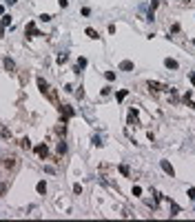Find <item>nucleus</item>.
Here are the masks:
<instances>
[{
	"label": "nucleus",
	"mask_w": 195,
	"mask_h": 222,
	"mask_svg": "<svg viewBox=\"0 0 195 222\" xmlns=\"http://www.w3.org/2000/svg\"><path fill=\"white\" fill-rule=\"evenodd\" d=\"M7 2H9V5H16V2H18V0H7Z\"/></svg>",
	"instance_id": "c756f323"
},
{
	"label": "nucleus",
	"mask_w": 195,
	"mask_h": 222,
	"mask_svg": "<svg viewBox=\"0 0 195 222\" xmlns=\"http://www.w3.org/2000/svg\"><path fill=\"white\" fill-rule=\"evenodd\" d=\"M104 78L111 82V80H116V73H113V71H104Z\"/></svg>",
	"instance_id": "412c9836"
},
{
	"label": "nucleus",
	"mask_w": 195,
	"mask_h": 222,
	"mask_svg": "<svg viewBox=\"0 0 195 222\" xmlns=\"http://www.w3.org/2000/svg\"><path fill=\"white\" fill-rule=\"evenodd\" d=\"M120 69H122V71H133V62H131V60L120 62Z\"/></svg>",
	"instance_id": "423d86ee"
},
{
	"label": "nucleus",
	"mask_w": 195,
	"mask_h": 222,
	"mask_svg": "<svg viewBox=\"0 0 195 222\" xmlns=\"http://www.w3.org/2000/svg\"><path fill=\"white\" fill-rule=\"evenodd\" d=\"M188 198H193V200H195V189H188Z\"/></svg>",
	"instance_id": "cd10ccee"
},
{
	"label": "nucleus",
	"mask_w": 195,
	"mask_h": 222,
	"mask_svg": "<svg viewBox=\"0 0 195 222\" xmlns=\"http://www.w3.org/2000/svg\"><path fill=\"white\" fill-rule=\"evenodd\" d=\"M129 124H137V109H131V113H129Z\"/></svg>",
	"instance_id": "1a4fd4ad"
},
{
	"label": "nucleus",
	"mask_w": 195,
	"mask_h": 222,
	"mask_svg": "<svg viewBox=\"0 0 195 222\" xmlns=\"http://www.w3.org/2000/svg\"><path fill=\"white\" fill-rule=\"evenodd\" d=\"M84 67H87V58H78V67H76V71L84 69Z\"/></svg>",
	"instance_id": "f3484780"
},
{
	"label": "nucleus",
	"mask_w": 195,
	"mask_h": 222,
	"mask_svg": "<svg viewBox=\"0 0 195 222\" xmlns=\"http://www.w3.org/2000/svg\"><path fill=\"white\" fill-rule=\"evenodd\" d=\"M0 135H2V138H9L11 131H9V129H4V127H0Z\"/></svg>",
	"instance_id": "4be33fe9"
},
{
	"label": "nucleus",
	"mask_w": 195,
	"mask_h": 222,
	"mask_svg": "<svg viewBox=\"0 0 195 222\" xmlns=\"http://www.w3.org/2000/svg\"><path fill=\"white\" fill-rule=\"evenodd\" d=\"M164 65H166V69H177V62H175V60H171V58H166V60H164Z\"/></svg>",
	"instance_id": "2eb2a0df"
},
{
	"label": "nucleus",
	"mask_w": 195,
	"mask_h": 222,
	"mask_svg": "<svg viewBox=\"0 0 195 222\" xmlns=\"http://www.w3.org/2000/svg\"><path fill=\"white\" fill-rule=\"evenodd\" d=\"M67 60H69V56H67V53H60V56H58V65H64Z\"/></svg>",
	"instance_id": "aec40b11"
},
{
	"label": "nucleus",
	"mask_w": 195,
	"mask_h": 222,
	"mask_svg": "<svg viewBox=\"0 0 195 222\" xmlns=\"http://www.w3.org/2000/svg\"><path fill=\"white\" fill-rule=\"evenodd\" d=\"M64 153H67V144H64V142H58V156H64Z\"/></svg>",
	"instance_id": "dca6fc26"
},
{
	"label": "nucleus",
	"mask_w": 195,
	"mask_h": 222,
	"mask_svg": "<svg viewBox=\"0 0 195 222\" xmlns=\"http://www.w3.org/2000/svg\"><path fill=\"white\" fill-rule=\"evenodd\" d=\"M76 96H78V98H80V100H82V98H84V91H82V87H80V89L76 91Z\"/></svg>",
	"instance_id": "b1692460"
},
{
	"label": "nucleus",
	"mask_w": 195,
	"mask_h": 222,
	"mask_svg": "<svg viewBox=\"0 0 195 222\" xmlns=\"http://www.w3.org/2000/svg\"><path fill=\"white\" fill-rule=\"evenodd\" d=\"M36 191L38 193H47V184H44V180H40L38 184H36Z\"/></svg>",
	"instance_id": "ddd939ff"
},
{
	"label": "nucleus",
	"mask_w": 195,
	"mask_h": 222,
	"mask_svg": "<svg viewBox=\"0 0 195 222\" xmlns=\"http://www.w3.org/2000/svg\"><path fill=\"white\" fill-rule=\"evenodd\" d=\"M58 5H60V7H62V9H64V7H67V5H69V2H67V0H58Z\"/></svg>",
	"instance_id": "bb28decb"
},
{
	"label": "nucleus",
	"mask_w": 195,
	"mask_h": 222,
	"mask_svg": "<svg viewBox=\"0 0 195 222\" xmlns=\"http://www.w3.org/2000/svg\"><path fill=\"white\" fill-rule=\"evenodd\" d=\"M4 193H7V187H4V184H0V196H4Z\"/></svg>",
	"instance_id": "a878e982"
},
{
	"label": "nucleus",
	"mask_w": 195,
	"mask_h": 222,
	"mask_svg": "<svg viewBox=\"0 0 195 222\" xmlns=\"http://www.w3.org/2000/svg\"><path fill=\"white\" fill-rule=\"evenodd\" d=\"M127 98V89H122V91H118V100H124Z\"/></svg>",
	"instance_id": "5701e85b"
},
{
	"label": "nucleus",
	"mask_w": 195,
	"mask_h": 222,
	"mask_svg": "<svg viewBox=\"0 0 195 222\" xmlns=\"http://www.w3.org/2000/svg\"><path fill=\"white\" fill-rule=\"evenodd\" d=\"M193 44H195V40H193Z\"/></svg>",
	"instance_id": "7c9ffc66"
},
{
	"label": "nucleus",
	"mask_w": 195,
	"mask_h": 222,
	"mask_svg": "<svg viewBox=\"0 0 195 222\" xmlns=\"http://www.w3.org/2000/svg\"><path fill=\"white\" fill-rule=\"evenodd\" d=\"M191 82H193V87H195V71L191 73Z\"/></svg>",
	"instance_id": "c85d7f7f"
},
{
	"label": "nucleus",
	"mask_w": 195,
	"mask_h": 222,
	"mask_svg": "<svg viewBox=\"0 0 195 222\" xmlns=\"http://www.w3.org/2000/svg\"><path fill=\"white\" fill-rule=\"evenodd\" d=\"M162 169H164L169 175H175V171H173V167H171V162H169V160H162Z\"/></svg>",
	"instance_id": "39448f33"
},
{
	"label": "nucleus",
	"mask_w": 195,
	"mask_h": 222,
	"mask_svg": "<svg viewBox=\"0 0 195 222\" xmlns=\"http://www.w3.org/2000/svg\"><path fill=\"white\" fill-rule=\"evenodd\" d=\"M60 113H62V120H69V118H73V116H76L73 107H69V105H62V107H60Z\"/></svg>",
	"instance_id": "f257e3e1"
},
{
	"label": "nucleus",
	"mask_w": 195,
	"mask_h": 222,
	"mask_svg": "<svg viewBox=\"0 0 195 222\" xmlns=\"http://www.w3.org/2000/svg\"><path fill=\"white\" fill-rule=\"evenodd\" d=\"M36 153H38L40 158H47V156H49V149H47V144H38V147H36Z\"/></svg>",
	"instance_id": "7ed1b4c3"
},
{
	"label": "nucleus",
	"mask_w": 195,
	"mask_h": 222,
	"mask_svg": "<svg viewBox=\"0 0 195 222\" xmlns=\"http://www.w3.org/2000/svg\"><path fill=\"white\" fill-rule=\"evenodd\" d=\"M38 89H40V91H42V93H44V91H47V89H49V84H47V82H44V78H38Z\"/></svg>",
	"instance_id": "f8f14e48"
},
{
	"label": "nucleus",
	"mask_w": 195,
	"mask_h": 222,
	"mask_svg": "<svg viewBox=\"0 0 195 222\" xmlns=\"http://www.w3.org/2000/svg\"><path fill=\"white\" fill-rule=\"evenodd\" d=\"M4 69H7V71H14V69H16V62L11 60V58H7V60H4Z\"/></svg>",
	"instance_id": "9b49d317"
},
{
	"label": "nucleus",
	"mask_w": 195,
	"mask_h": 222,
	"mask_svg": "<svg viewBox=\"0 0 195 222\" xmlns=\"http://www.w3.org/2000/svg\"><path fill=\"white\" fill-rule=\"evenodd\" d=\"M40 20H44V22H49V20H51V16H49V14H42V16H40Z\"/></svg>",
	"instance_id": "393cba45"
},
{
	"label": "nucleus",
	"mask_w": 195,
	"mask_h": 222,
	"mask_svg": "<svg viewBox=\"0 0 195 222\" xmlns=\"http://www.w3.org/2000/svg\"><path fill=\"white\" fill-rule=\"evenodd\" d=\"M44 96H47L51 102H56V100H58V93H56V89H47V91H44Z\"/></svg>",
	"instance_id": "6e6552de"
},
{
	"label": "nucleus",
	"mask_w": 195,
	"mask_h": 222,
	"mask_svg": "<svg viewBox=\"0 0 195 222\" xmlns=\"http://www.w3.org/2000/svg\"><path fill=\"white\" fill-rule=\"evenodd\" d=\"M120 173H122V175H131V171H129L127 164H120Z\"/></svg>",
	"instance_id": "6ab92c4d"
},
{
	"label": "nucleus",
	"mask_w": 195,
	"mask_h": 222,
	"mask_svg": "<svg viewBox=\"0 0 195 222\" xmlns=\"http://www.w3.org/2000/svg\"><path fill=\"white\" fill-rule=\"evenodd\" d=\"M16 164H18V160L11 156V158H7V160L2 162V167H4V169H16Z\"/></svg>",
	"instance_id": "20e7f679"
},
{
	"label": "nucleus",
	"mask_w": 195,
	"mask_h": 222,
	"mask_svg": "<svg viewBox=\"0 0 195 222\" xmlns=\"http://www.w3.org/2000/svg\"><path fill=\"white\" fill-rule=\"evenodd\" d=\"M20 147H22V149H31V140H29V138H22Z\"/></svg>",
	"instance_id": "a211bd4d"
},
{
	"label": "nucleus",
	"mask_w": 195,
	"mask_h": 222,
	"mask_svg": "<svg viewBox=\"0 0 195 222\" xmlns=\"http://www.w3.org/2000/svg\"><path fill=\"white\" fill-rule=\"evenodd\" d=\"M84 33H87L89 38H93V40H95V38H98V31L93 29V27H87V29H84Z\"/></svg>",
	"instance_id": "4468645a"
},
{
	"label": "nucleus",
	"mask_w": 195,
	"mask_h": 222,
	"mask_svg": "<svg viewBox=\"0 0 195 222\" xmlns=\"http://www.w3.org/2000/svg\"><path fill=\"white\" fill-rule=\"evenodd\" d=\"M56 131H58L60 135H64V133H67V120H62L58 127H56Z\"/></svg>",
	"instance_id": "9d476101"
},
{
	"label": "nucleus",
	"mask_w": 195,
	"mask_h": 222,
	"mask_svg": "<svg viewBox=\"0 0 195 222\" xmlns=\"http://www.w3.org/2000/svg\"><path fill=\"white\" fill-rule=\"evenodd\" d=\"M11 25V16H2V22H0V33L4 31V27Z\"/></svg>",
	"instance_id": "0eeeda50"
},
{
	"label": "nucleus",
	"mask_w": 195,
	"mask_h": 222,
	"mask_svg": "<svg viewBox=\"0 0 195 222\" xmlns=\"http://www.w3.org/2000/svg\"><path fill=\"white\" fill-rule=\"evenodd\" d=\"M36 36H42V33L36 29V25H33V22H29V25H27V38H36Z\"/></svg>",
	"instance_id": "f03ea898"
}]
</instances>
